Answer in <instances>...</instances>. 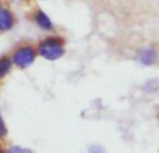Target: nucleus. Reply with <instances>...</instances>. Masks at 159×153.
I'll use <instances>...</instances> for the list:
<instances>
[{"instance_id":"1","label":"nucleus","mask_w":159,"mask_h":153,"mask_svg":"<svg viewBox=\"0 0 159 153\" xmlns=\"http://www.w3.org/2000/svg\"><path fill=\"white\" fill-rule=\"evenodd\" d=\"M38 56L43 60L56 61L66 55V42L60 35H48L36 43Z\"/></svg>"},{"instance_id":"2","label":"nucleus","mask_w":159,"mask_h":153,"mask_svg":"<svg viewBox=\"0 0 159 153\" xmlns=\"http://www.w3.org/2000/svg\"><path fill=\"white\" fill-rule=\"evenodd\" d=\"M10 56H11L14 67L25 70L35 63L36 57H38V52H36L35 45L25 42V43H20L18 46L14 47Z\"/></svg>"},{"instance_id":"3","label":"nucleus","mask_w":159,"mask_h":153,"mask_svg":"<svg viewBox=\"0 0 159 153\" xmlns=\"http://www.w3.org/2000/svg\"><path fill=\"white\" fill-rule=\"evenodd\" d=\"M135 59L143 67H152L159 61V50L154 46L141 47Z\"/></svg>"},{"instance_id":"4","label":"nucleus","mask_w":159,"mask_h":153,"mask_svg":"<svg viewBox=\"0 0 159 153\" xmlns=\"http://www.w3.org/2000/svg\"><path fill=\"white\" fill-rule=\"evenodd\" d=\"M31 18H32L34 24L39 28V29L45 31V32H53L55 31V22L52 21L49 15H48L46 11H43L42 8H35L31 14Z\"/></svg>"},{"instance_id":"5","label":"nucleus","mask_w":159,"mask_h":153,"mask_svg":"<svg viewBox=\"0 0 159 153\" xmlns=\"http://www.w3.org/2000/svg\"><path fill=\"white\" fill-rule=\"evenodd\" d=\"M16 24L17 18L13 10L0 4V32H8V31L14 29Z\"/></svg>"},{"instance_id":"6","label":"nucleus","mask_w":159,"mask_h":153,"mask_svg":"<svg viewBox=\"0 0 159 153\" xmlns=\"http://www.w3.org/2000/svg\"><path fill=\"white\" fill-rule=\"evenodd\" d=\"M13 67H14V64H13L10 55L0 56V79L6 78V76L10 74Z\"/></svg>"},{"instance_id":"7","label":"nucleus","mask_w":159,"mask_h":153,"mask_svg":"<svg viewBox=\"0 0 159 153\" xmlns=\"http://www.w3.org/2000/svg\"><path fill=\"white\" fill-rule=\"evenodd\" d=\"M159 89V82L157 79H151V81H147L143 86V90L145 93H155Z\"/></svg>"},{"instance_id":"8","label":"nucleus","mask_w":159,"mask_h":153,"mask_svg":"<svg viewBox=\"0 0 159 153\" xmlns=\"http://www.w3.org/2000/svg\"><path fill=\"white\" fill-rule=\"evenodd\" d=\"M7 153H32V151L24 146H18V145H13L7 149Z\"/></svg>"},{"instance_id":"9","label":"nucleus","mask_w":159,"mask_h":153,"mask_svg":"<svg viewBox=\"0 0 159 153\" xmlns=\"http://www.w3.org/2000/svg\"><path fill=\"white\" fill-rule=\"evenodd\" d=\"M7 125H6V121L4 118H3L2 113H0V142H2L3 139H4L6 137H7Z\"/></svg>"},{"instance_id":"10","label":"nucleus","mask_w":159,"mask_h":153,"mask_svg":"<svg viewBox=\"0 0 159 153\" xmlns=\"http://www.w3.org/2000/svg\"><path fill=\"white\" fill-rule=\"evenodd\" d=\"M88 152L89 153H106L105 148L101 145H91L89 148H88Z\"/></svg>"},{"instance_id":"11","label":"nucleus","mask_w":159,"mask_h":153,"mask_svg":"<svg viewBox=\"0 0 159 153\" xmlns=\"http://www.w3.org/2000/svg\"><path fill=\"white\" fill-rule=\"evenodd\" d=\"M0 153H7V151H4V149H3L2 146H0Z\"/></svg>"},{"instance_id":"12","label":"nucleus","mask_w":159,"mask_h":153,"mask_svg":"<svg viewBox=\"0 0 159 153\" xmlns=\"http://www.w3.org/2000/svg\"><path fill=\"white\" fill-rule=\"evenodd\" d=\"M158 118H159V111H158Z\"/></svg>"},{"instance_id":"13","label":"nucleus","mask_w":159,"mask_h":153,"mask_svg":"<svg viewBox=\"0 0 159 153\" xmlns=\"http://www.w3.org/2000/svg\"><path fill=\"white\" fill-rule=\"evenodd\" d=\"M158 153H159V152H158Z\"/></svg>"}]
</instances>
